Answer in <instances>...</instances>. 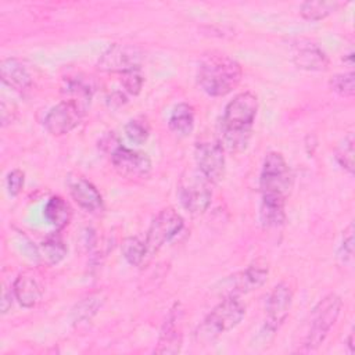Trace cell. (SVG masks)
Instances as JSON below:
<instances>
[{"instance_id":"9c48e42d","label":"cell","mask_w":355,"mask_h":355,"mask_svg":"<svg viewBox=\"0 0 355 355\" xmlns=\"http://www.w3.org/2000/svg\"><path fill=\"white\" fill-rule=\"evenodd\" d=\"M144 53L140 47L132 44H112L98 58L97 67L101 71L123 73L140 69Z\"/></svg>"},{"instance_id":"d6a6232c","label":"cell","mask_w":355,"mask_h":355,"mask_svg":"<svg viewBox=\"0 0 355 355\" xmlns=\"http://www.w3.org/2000/svg\"><path fill=\"white\" fill-rule=\"evenodd\" d=\"M12 298L14 297V293H12V288L8 291V290H4L3 291V300H1V312L3 313H7L12 305Z\"/></svg>"},{"instance_id":"44dd1931","label":"cell","mask_w":355,"mask_h":355,"mask_svg":"<svg viewBox=\"0 0 355 355\" xmlns=\"http://www.w3.org/2000/svg\"><path fill=\"white\" fill-rule=\"evenodd\" d=\"M169 129L179 137L189 136L194 129V110L186 103L178 104L168 121Z\"/></svg>"},{"instance_id":"83f0119b","label":"cell","mask_w":355,"mask_h":355,"mask_svg":"<svg viewBox=\"0 0 355 355\" xmlns=\"http://www.w3.org/2000/svg\"><path fill=\"white\" fill-rule=\"evenodd\" d=\"M330 87L344 97H352L355 93V75L354 72L337 73L330 79Z\"/></svg>"},{"instance_id":"1f68e13d","label":"cell","mask_w":355,"mask_h":355,"mask_svg":"<svg viewBox=\"0 0 355 355\" xmlns=\"http://www.w3.org/2000/svg\"><path fill=\"white\" fill-rule=\"evenodd\" d=\"M107 100H108V105L110 107L118 108V107H121V105H123L126 103V96L122 94L121 92H115Z\"/></svg>"},{"instance_id":"9a60e30c","label":"cell","mask_w":355,"mask_h":355,"mask_svg":"<svg viewBox=\"0 0 355 355\" xmlns=\"http://www.w3.org/2000/svg\"><path fill=\"white\" fill-rule=\"evenodd\" d=\"M293 62L305 71H326L329 67L327 54L309 40H300L293 47Z\"/></svg>"},{"instance_id":"603a6c76","label":"cell","mask_w":355,"mask_h":355,"mask_svg":"<svg viewBox=\"0 0 355 355\" xmlns=\"http://www.w3.org/2000/svg\"><path fill=\"white\" fill-rule=\"evenodd\" d=\"M338 7V1H305L301 4L300 12L305 19L319 21L337 11Z\"/></svg>"},{"instance_id":"52a82bcc","label":"cell","mask_w":355,"mask_h":355,"mask_svg":"<svg viewBox=\"0 0 355 355\" xmlns=\"http://www.w3.org/2000/svg\"><path fill=\"white\" fill-rule=\"evenodd\" d=\"M183 229V218L173 208L161 209L151 220L146 236L148 255L155 254Z\"/></svg>"},{"instance_id":"2e32d148","label":"cell","mask_w":355,"mask_h":355,"mask_svg":"<svg viewBox=\"0 0 355 355\" xmlns=\"http://www.w3.org/2000/svg\"><path fill=\"white\" fill-rule=\"evenodd\" d=\"M268 279V268L265 265L254 263L250 265L247 269L230 276L227 279V295H239L245 294L252 290L259 288Z\"/></svg>"},{"instance_id":"277c9868","label":"cell","mask_w":355,"mask_h":355,"mask_svg":"<svg viewBox=\"0 0 355 355\" xmlns=\"http://www.w3.org/2000/svg\"><path fill=\"white\" fill-rule=\"evenodd\" d=\"M212 182L202 175L198 168L187 169L179 180V200L186 211L193 215L208 209L212 200Z\"/></svg>"},{"instance_id":"ba28073f","label":"cell","mask_w":355,"mask_h":355,"mask_svg":"<svg viewBox=\"0 0 355 355\" xmlns=\"http://www.w3.org/2000/svg\"><path fill=\"white\" fill-rule=\"evenodd\" d=\"M86 107L87 105L72 98L61 101L44 116V128L54 136L67 135L80 123Z\"/></svg>"},{"instance_id":"484cf974","label":"cell","mask_w":355,"mask_h":355,"mask_svg":"<svg viewBox=\"0 0 355 355\" xmlns=\"http://www.w3.org/2000/svg\"><path fill=\"white\" fill-rule=\"evenodd\" d=\"M103 304V300L100 295H90L87 298H83L80 302L75 305L72 309V316L75 322H82V320H89L93 315L97 313Z\"/></svg>"},{"instance_id":"cb8c5ba5","label":"cell","mask_w":355,"mask_h":355,"mask_svg":"<svg viewBox=\"0 0 355 355\" xmlns=\"http://www.w3.org/2000/svg\"><path fill=\"white\" fill-rule=\"evenodd\" d=\"M39 254L44 262L54 265L64 259V257L67 255V247L60 237H49L46 241L42 243Z\"/></svg>"},{"instance_id":"ac0fdd59","label":"cell","mask_w":355,"mask_h":355,"mask_svg":"<svg viewBox=\"0 0 355 355\" xmlns=\"http://www.w3.org/2000/svg\"><path fill=\"white\" fill-rule=\"evenodd\" d=\"M286 197L279 194H262L259 220L263 227H276L286 220Z\"/></svg>"},{"instance_id":"7a4b0ae2","label":"cell","mask_w":355,"mask_h":355,"mask_svg":"<svg viewBox=\"0 0 355 355\" xmlns=\"http://www.w3.org/2000/svg\"><path fill=\"white\" fill-rule=\"evenodd\" d=\"M241 76V65L227 54L208 51L200 58L197 80L209 96H226L239 86Z\"/></svg>"},{"instance_id":"836d02e7","label":"cell","mask_w":355,"mask_h":355,"mask_svg":"<svg viewBox=\"0 0 355 355\" xmlns=\"http://www.w3.org/2000/svg\"><path fill=\"white\" fill-rule=\"evenodd\" d=\"M347 345L349 348V354H354V334L352 333L349 334V337L347 340Z\"/></svg>"},{"instance_id":"d4e9b609","label":"cell","mask_w":355,"mask_h":355,"mask_svg":"<svg viewBox=\"0 0 355 355\" xmlns=\"http://www.w3.org/2000/svg\"><path fill=\"white\" fill-rule=\"evenodd\" d=\"M354 155H355V141H354V135L349 133L336 150V159L338 165L351 175L354 173Z\"/></svg>"},{"instance_id":"4fadbf2b","label":"cell","mask_w":355,"mask_h":355,"mask_svg":"<svg viewBox=\"0 0 355 355\" xmlns=\"http://www.w3.org/2000/svg\"><path fill=\"white\" fill-rule=\"evenodd\" d=\"M183 341V311L180 304L169 311L158 338L155 354H178L180 352Z\"/></svg>"},{"instance_id":"4316f807","label":"cell","mask_w":355,"mask_h":355,"mask_svg":"<svg viewBox=\"0 0 355 355\" xmlns=\"http://www.w3.org/2000/svg\"><path fill=\"white\" fill-rule=\"evenodd\" d=\"M125 133L128 139L135 144H143L148 135H150V126L148 122L143 116H137L130 119L125 126Z\"/></svg>"},{"instance_id":"7402d4cb","label":"cell","mask_w":355,"mask_h":355,"mask_svg":"<svg viewBox=\"0 0 355 355\" xmlns=\"http://www.w3.org/2000/svg\"><path fill=\"white\" fill-rule=\"evenodd\" d=\"M122 255L133 266H140L144 262V258L148 255L146 241L137 236L126 237L122 243Z\"/></svg>"},{"instance_id":"e0dca14e","label":"cell","mask_w":355,"mask_h":355,"mask_svg":"<svg viewBox=\"0 0 355 355\" xmlns=\"http://www.w3.org/2000/svg\"><path fill=\"white\" fill-rule=\"evenodd\" d=\"M12 293L19 305H22L24 308H32L40 301L43 295V288L35 275L24 272L15 279L12 284Z\"/></svg>"},{"instance_id":"4dcf8cb0","label":"cell","mask_w":355,"mask_h":355,"mask_svg":"<svg viewBox=\"0 0 355 355\" xmlns=\"http://www.w3.org/2000/svg\"><path fill=\"white\" fill-rule=\"evenodd\" d=\"M24 182H25V175L22 171L19 169H14L7 175V190L10 193V196L15 197L21 193L22 187H24Z\"/></svg>"},{"instance_id":"5bb4252c","label":"cell","mask_w":355,"mask_h":355,"mask_svg":"<svg viewBox=\"0 0 355 355\" xmlns=\"http://www.w3.org/2000/svg\"><path fill=\"white\" fill-rule=\"evenodd\" d=\"M68 190L75 202L90 214H100L104 209V202L100 191L87 179L73 175L67 179Z\"/></svg>"},{"instance_id":"7c38bea8","label":"cell","mask_w":355,"mask_h":355,"mask_svg":"<svg viewBox=\"0 0 355 355\" xmlns=\"http://www.w3.org/2000/svg\"><path fill=\"white\" fill-rule=\"evenodd\" d=\"M293 302V290L288 283L282 282L273 287L266 300L265 324L270 331L277 330L287 318Z\"/></svg>"},{"instance_id":"ffe728a7","label":"cell","mask_w":355,"mask_h":355,"mask_svg":"<svg viewBox=\"0 0 355 355\" xmlns=\"http://www.w3.org/2000/svg\"><path fill=\"white\" fill-rule=\"evenodd\" d=\"M44 219L57 230L64 229L71 218H72V209L69 204L60 196H53L47 200L44 208H43Z\"/></svg>"},{"instance_id":"f546056e","label":"cell","mask_w":355,"mask_h":355,"mask_svg":"<svg viewBox=\"0 0 355 355\" xmlns=\"http://www.w3.org/2000/svg\"><path fill=\"white\" fill-rule=\"evenodd\" d=\"M343 233V240L338 247V257L343 262H349L354 255V225L349 223Z\"/></svg>"},{"instance_id":"d6986e66","label":"cell","mask_w":355,"mask_h":355,"mask_svg":"<svg viewBox=\"0 0 355 355\" xmlns=\"http://www.w3.org/2000/svg\"><path fill=\"white\" fill-rule=\"evenodd\" d=\"M1 80L17 92H24L31 87L32 78L28 69L17 58H6L0 67Z\"/></svg>"},{"instance_id":"6da1fadb","label":"cell","mask_w":355,"mask_h":355,"mask_svg":"<svg viewBox=\"0 0 355 355\" xmlns=\"http://www.w3.org/2000/svg\"><path fill=\"white\" fill-rule=\"evenodd\" d=\"M257 112L258 98L254 93L243 92L234 96L225 107L222 116V146L233 153L243 151L250 141Z\"/></svg>"},{"instance_id":"3957f363","label":"cell","mask_w":355,"mask_h":355,"mask_svg":"<svg viewBox=\"0 0 355 355\" xmlns=\"http://www.w3.org/2000/svg\"><path fill=\"white\" fill-rule=\"evenodd\" d=\"M245 306L239 295H226L200 324L197 336L202 340H214L234 329L244 318Z\"/></svg>"},{"instance_id":"5b68a950","label":"cell","mask_w":355,"mask_h":355,"mask_svg":"<svg viewBox=\"0 0 355 355\" xmlns=\"http://www.w3.org/2000/svg\"><path fill=\"white\" fill-rule=\"evenodd\" d=\"M341 306L343 301L334 293L327 294L316 304V306L312 311L311 327L308 330L304 344L306 349H316L324 341L330 329L338 319Z\"/></svg>"},{"instance_id":"f1b7e54d","label":"cell","mask_w":355,"mask_h":355,"mask_svg":"<svg viewBox=\"0 0 355 355\" xmlns=\"http://www.w3.org/2000/svg\"><path fill=\"white\" fill-rule=\"evenodd\" d=\"M121 75V83L125 87V90L133 96L139 94L141 87H143V76L140 73V69H133L128 71Z\"/></svg>"},{"instance_id":"8fae6325","label":"cell","mask_w":355,"mask_h":355,"mask_svg":"<svg viewBox=\"0 0 355 355\" xmlns=\"http://www.w3.org/2000/svg\"><path fill=\"white\" fill-rule=\"evenodd\" d=\"M194 154L197 168L202 175H205L214 184L222 180L225 175V153L220 141H198Z\"/></svg>"},{"instance_id":"8992f818","label":"cell","mask_w":355,"mask_h":355,"mask_svg":"<svg viewBox=\"0 0 355 355\" xmlns=\"http://www.w3.org/2000/svg\"><path fill=\"white\" fill-rule=\"evenodd\" d=\"M293 184V173L288 164L280 153H269L262 165L259 187L262 194L287 196Z\"/></svg>"},{"instance_id":"30bf717a","label":"cell","mask_w":355,"mask_h":355,"mask_svg":"<svg viewBox=\"0 0 355 355\" xmlns=\"http://www.w3.org/2000/svg\"><path fill=\"white\" fill-rule=\"evenodd\" d=\"M111 162L122 178L130 180H141L151 173V161L147 154L128 148L122 144L112 150Z\"/></svg>"}]
</instances>
